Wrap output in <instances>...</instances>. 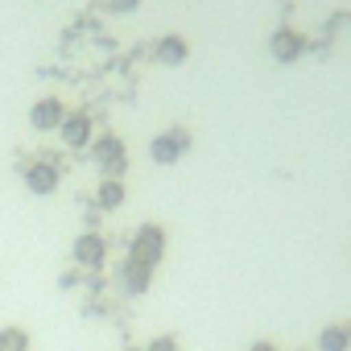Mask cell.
Segmentation results:
<instances>
[{"label":"cell","mask_w":351,"mask_h":351,"mask_svg":"<svg viewBox=\"0 0 351 351\" xmlns=\"http://www.w3.org/2000/svg\"><path fill=\"white\" fill-rule=\"evenodd\" d=\"M91 161L99 165V178H124L128 169V149L116 132H104L91 141Z\"/></svg>","instance_id":"1"},{"label":"cell","mask_w":351,"mask_h":351,"mask_svg":"<svg viewBox=\"0 0 351 351\" xmlns=\"http://www.w3.org/2000/svg\"><path fill=\"white\" fill-rule=\"evenodd\" d=\"M165 248H169L165 228H161V223H141L136 236H132V244H128V256L141 261V265H149V269H157V265L165 261Z\"/></svg>","instance_id":"2"},{"label":"cell","mask_w":351,"mask_h":351,"mask_svg":"<svg viewBox=\"0 0 351 351\" xmlns=\"http://www.w3.org/2000/svg\"><path fill=\"white\" fill-rule=\"evenodd\" d=\"M191 149V132L182 124H173V128H161L153 141H149V161L153 165H178Z\"/></svg>","instance_id":"3"},{"label":"cell","mask_w":351,"mask_h":351,"mask_svg":"<svg viewBox=\"0 0 351 351\" xmlns=\"http://www.w3.org/2000/svg\"><path fill=\"white\" fill-rule=\"evenodd\" d=\"M108 236L104 232H79L75 236V244H71V261L79 265V269H87V273H95V269H104L108 265Z\"/></svg>","instance_id":"4"},{"label":"cell","mask_w":351,"mask_h":351,"mask_svg":"<svg viewBox=\"0 0 351 351\" xmlns=\"http://www.w3.org/2000/svg\"><path fill=\"white\" fill-rule=\"evenodd\" d=\"M310 50V42H306V34L302 29H293V25H281V29H273L269 34V54H273V62H281V66H293V62H302V54Z\"/></svg>","instance_id":"5"},{"label":"cell","mask_w":351,"mask_h":351,"mask_svg":"<svg viewBox=\"0 0 351 351\" xmlns=\"http://www.w3.org/2000/svg\"><path fill=\"white\" fill-rule=\"evenodd\" d=\"M58 186H62V169L54 165V157H34V161L25 165V191H29V195L50 199Z\"/></svg>","instance_id":"6"},{"label":"cell","mask_w":351,"mask_h":351,"mask_svg":"<svg viewBox=\"0 0 351 351\" xmlns=\"http://www.w3.org/2000/svg\"><path fill=\"white\" fill-rule=\"evenodd\" d=\"M66 120V104L58 95H38L34 108H29V128L34 132H58Z\"/></svg>","instance_id":"7"},{"label":"cell","mask_w":351,"mask_h":351,"mask_svg":"<svg viewBox=\"0 0 351 351\" xmlns=\"http://www.w3.org/2000/svg\"><path fill=\"white\" fill-rule=\"evenodd\" d=\"M58 136H62V145H66L71 153H79V149H91V141H95V124H91L87 112H66Z\"/></svg>","instance_id":"8"},{"label":"cell","mask_w":351,"mask_h":351,"mask_svg":"<svg viewBox=\"0 0 351 351\" xmlns=\"http://www.w3.org/2000/svg\"><path fill=\"white\" fill-rule=\"evenodd\" d=\"M153 273H157V269H149V265L124 256V265H120V289H124L128 298H145L149 285H153Z\"/></svg>","instance_id":"9"},{"label":"cell","mask_w":351,"mask_h":351,"mask_svg":"<svg viewBox=\"0 0 351 351\" xmlns=\"http://www.w3.org/2000/svg\"><path fill=\"white\" fill-rule=\"evenodd\" d=\"M186 58H191V42H186L182 34L157 38V46H153V62H157V66H182Z\"/></svg>","instance_id":"10"},{"label":"cell","mask_w":351,"mask_h":351,"mask_svg":"<svg viewBox=\"0 0 351 351\" xmlns=\"http://www.w3.org/2000/svg\"><path fill=\"white\" fill-rule=\"evenodd\" d=\"M124 199H128L124 178H99V186H95V207L99 211H120Z\"/></svg>","instance_id":"11"},{"label":"cell","mask_w":351,"mask_h":351,"mask_svg":"<svg viewBox=\"0 0 351 351\" xmlns=\"http://www.w3.org/2000/svg\"><path fill=\"white\" fill-rule=\"evenodd\" d=\"M318 351H351V322H330V326H322Z\"/></svg>","instance_id":"12"},{"label":"cell","mask_w":351,"mask_h":351,"mask_svg":"<svg viewBox=\"0 0 351 351\" xmlns=\"http://www.w3.org/2000/svg\"><path fill=\"white\" fill-rule=\"evenodd\" d=\"M0 351H29V330L25 326H5L0 330Z\"/></svg>","instance_id":"13"},{"label":"cell","mask_w":351,"mask_h":351,"mask_svg":"<svg viewBox=\"0 0 351 351\" xmlns=\"http://www.w3.org/2000/svg\"><path fill=\"white\" fill-rule=\"evenodd\" d=\"M145 351H182V343L173 339V335H157V339H153V343H149Z\"/></svg>","instance_id":"14"},{"label":"cell","mask_w":351,"mask_h":351,"mask_svg":"<svg viewBox=\"0 0 351 351\" xmlns=\"http://www.w3.org/2000/svg\"><path fill=\"white\" fill-rule=\"evenodd\" d=\"M136 9H141V0H108V13H116V17H128Z\"/></svg>","instance_id":"15"},{"label":"cell","mask_w":351,"mask_h":351,"mask_svg":"<svg viewBox=\"0 0 351 351\" xmlns=\"http://www.w3.org/2000/svg\"><path fill=\"white\" fill-rule=\"evenodd\" d=\"M248 351H277V343H269V339H261V343H252Z\"/></svg>","instance_id":"16"},{"label":"cell","mask_w":351,"mask_h":351,"mask_svg":"<svg viewBox=\"0 0 351 351\" xmlns=\"http://www.w3.org/2000/svg\"><path fill=\"white\" fill-rule=\"evenodd\" d=\"M298 351H302V347H298Z\"/></svg>","instance_id":"17"}]
</instances>
